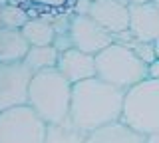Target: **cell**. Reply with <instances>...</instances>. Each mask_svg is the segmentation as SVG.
<instances>
[{
    "label": "cell",
    "instance_id": "6da1fadb",
    "mask_svg": "<svg viewBox=\"0 0 159 143\" xmlns=\"http://www.w3.org/2000/svg\"><path fill=\"white\" fill-rule=\"evenodd\" d=\"M123 100L125 90L99 80L98 76L74 83L70 121L80 131L92 133L107 123L121 119Z\"/></svg>",
    "mask_w": 159,
    "mask_h": 143
},
{
    "label": "cell",
    "instance_id": "7a4b0ae2",
    "mask_svg": "<svg viewBox=\"0 0 159 143\" xmlns=\"http://www.w3.org/2000/svg\"><path fill=\"white\" fill-rule=\"evenodd\" d=\"M72 83H70L58 68L34 74L28 93V105L48 123H62L70 119L72 107Z\"/></svg>",
    "mask_w": 159,
    "mask_h": 143
},
{
    "label": "cell",
    "instance_id": "3957f363",
    "mask_svg": "<svg viewBox=\"0 0 159 143\" xmlns=\"http://www.w3.org/2000/svg\"><path fill=\"white\" fill-rule=\"evenodd\" d=\"M98 78L116 87L129 90L149 78V66L133 50L119 42H113L96 56Z\"/></svg>",
    "mask_w": 159,
    "mask_h": 143
},
{
    "label": "cell",
    "instance_id": "277c9868",
    "mask_svg": "<svg viewBox=\"0 0 159 143\" xmlns=\"http://www.w3.org/2000/svg\"><path fill=\"white\" fill-rule=\"evenodd\" d=\"M121 121L145 137L159 133V80L147 78L125 92Z\"/></svg>",
    "mask_w": 159,
    "mask_h": 143
},
{
    "label": "cell",
    "instance_id": "5b68a950",
    "mask_svg": "<svg viewBox=\"0 0 159 143\" xmlns=\"http://www.w3.org/2000/svg\"><path fill=\"white\" fill-rule=\"evenodd\" d=\"M48 123L32 105L0 111V143H44Z\"/></svg>",
    "mask_w": 159,
    "mask_h": 143
},
{
    "label": "cell",
    "instance_id": "8992f818",
    "mask_svg": "<svg viewBox=\"0 0 159 143\" xmlns=\"http://www.w3.org/2000/svg\"><path fill=\"white\" fill-rule=\"evenodd\" d=\"M32 78L34 74L24 66V62L0 64V111L26 105Z\"/></svg>",
    "mask_w": 159,
    "mask_h": 143
},
{
    "label": "cell",
    "instance_id": "52a82bcc",
    "mask_svg": "<svg viewBox=\"0 0 159 143\" xmlns=\"http://www.w3.org/2000/svg\"><path fill=\"white\" fill-rule=\"evenodd\" d=\"M68 40L72 48L98 56L102 50L113 44V36L88 14H72L68 26Z\"/></svg>",
    "mask_w": 159,
    "mask_h": 143
},
{
    "label": "cell",
    "instance_id": "ba28073f",
    "mask_svg": "<svg viewBox=\"0 0 159 143\" xmlns=\"http://www.w3.org/2000/svg\"><path fill=\"white\" fill-rule=\"evenodd\" d=\"M88 16L111 36L129 30V4L125 0H92Z\"/></svg>",
    "mask_w": 159,
    "mask_h": 143
},
{
    "label": "cell",
    "instance_id": "9c48e42d",
    "mask_svg": "<svg viewBox=\"0 0 159 143\" xmlns=\"http://www.w3.org/2000/svg\"><path fill=\"white\" fill-rule=\"evenodd\" d=\"M58 72L72 83H80L84 80L98 76V66H96V56L86 54L78 48H68L60 52L58 58Z\"/></svg>",
    "mask_w": 159,
    "mask_h": 143
},
{
    "label": "cell",
    "instance_id": "30bf717a",
    "mask_svg": "<svg viewBox=\"0 0 159 143\" xmlns=\"http://www.w3.org/2000/svg\"><path fill=\"white\" fill-rule=\"evenodd\" d=\"M129 32L141 42L159 40V6L155 2L129 6Z\"/></svg>",
    "mask_w": 159,
    "mask_h": 143
},
{
    "label": "cell",
    "instance_id": "8fae6325",
    "mask_svg": "<svg viewBox=\"0 0 159 143\" xmlns=\"http://www.w3.org/2000/svg\"><path fill=\"white\" fill-rule=\"evenodd\" d=\"M86 143H147V137L119 119L88 133Z\"/></svg>",
    "mask_w": 159,
    "mask_h": 143
},
{
    "label": "cell",
    "instance_id": "7c38bea8",
    "mask_svg": "<svg viewBox=\"0 0 159 143\" xmlns=\"http://www.w3.org/2000/svg\"><path fill=\"white\" fill-rule=\"evenodd\" d=\"M30 42L22 30L16 28H0V64H18L24 62L30 52Z\"/></svg>",
    "mask_w": 159,
    "mask_h": 143
},
{
    "label": "cell",
    "instance_id": "4fadbf2b",
    "mask_svg": "<svg viewBox=\"0 0 159 143\" xmlns=\"http://www.w3.org/2000/svg\"><path fill=\"white\" fill-rule=\"evenodd\" d=\"M22 34L26 36L30 46H52V44H56L58 38L54 22L44 16H32L22 28Z\"/></svg>",
    "mask_w": 159,
    "mask_h": 143
},
{
    "label": "cell",
    "instance_id": "5bb4252c",
    "mask_svg": "<svg viewBox=\"0 0 159 143\" xmlns=\"http://www.w3.org/2000/svg\"><path fill=\"white\" fill-rule=\"evenodd\" d=\"M58 58H60V50L54 44L52 46H32L30 52L26 54V58H24V66L32 74H38V72L56 68Z\"/></svg>",
    "mask_w": 159,
    "mask_h": 143
},
{
    "label": "cell",
    "instance_id": "9a60e30c",
    "mask_svg": "<svg viewBox=\"0 0 159 143\" xmlns=\"http://www.w3.org/2000/svg\"><path fill=\"white\" fill-rule=\"evenodd\" d=\"M24 6L30 12V16H44V18H56L62 14L72 12L74 0H24Z\"/></svg>",
    "mask_w": 159,
    "mask_h": 143
},
{
    "label": "cell",
    "instance_id": "2e32d148",
    "mask_svg": "<svg viewBox=\"0 0 159 143\" xmlns=\"http://www.w3.org/2000/svg\"><path fill=\"white\" fill-rule=\"evenodd\" d=\"M88 133L80 131L72 121H62V123H50L44 143H86Z\"/></svg>",
    "mask_w": 159,
    "mask_h": 143
},
{
    "label": "cell",
    "instance_id": "e0dca14e",
    "mask_svg": "<svg viewBox=\"0 0 159 143\" xmlns=\"http://www.w3.org/2000/svg\"><path fill=\"white\" fill-rule=\"evenodd\" d=\"M30 18H32L30 12L24 6L16 4V2H6L2 6V26L4 28H16V30H22Z\"/></svg>",
    "mask_w": 159,
    "mask_h": 143
},
{
    "label": "cell",
    "instance_id": "ac0fdd59",
    "mask_svg": "<svg viewBox=\"0 0 159 143\" xmlns=\"http://www.w3.org/2000/svg\"><path fill=\"white\" fill-rule=\"evenodd\" d=\"M89 6H92V0H74L72 14H88Z\"/></svg>",
    "mask_w": 159,
    "mask_h": 143
},
{
    "label": "cell",
    "instance_id": "d6986e66",
    "mask_svg": "<svg viewBox=\"0 0 159 143\" xmlns=\"http://www.w3.org/2000/svg\"><path fill=\"white\" fill-rule=\"evenodd\" d=\"M149 78L159 80V60H155L153 64H149Z\"/></svg>",
    "mask_w": 159,
    "mask_h": 143
},
{
    "label": "cell",
    "instance_id": "ffe728a7",
    "mask_svg": "<svg viewBox=\"0 0 159 143\" xmlns=\"http://www.w3.org/2000/svg\"><path fill=\"white\" fill-rule=\"evenodd\" d=\"M125 2L129 6H137V4H147V2H151V0H125Z\"/></svg>",
    "mask_w": 159,
    "mask_h": 143
},
{
    "label": "cell",
    "instance_id": "44dd1931",
    "mask_svg": "<svg viewBox=\"0 0 159 143\" xmlns=\"http://www.w3.org/2000/svg\"><path fill=\"white\" fill-rule=\"evenodd\" d=\"M147 143H159V133H153V135L147 137Z\"/></svg>",
    "mask_w": 159,
    "mask_h": 143
},
{
    "label": "cell",
    "instance_id": "7402d4cb",
    "mask_svg": "<svg viewBox=\"0 0 159 143\" xmlns=\"http://www.w3.org/2000/svg\"><path fill=\"white\" fill-rule=\"evenodd\" d=\"M153 48H155V56H157V60H159V40L153 42Z\"/></svg>",
    "mask_w": 159,
    "mask_h": 143
},
{
    "label": "cell",
    "instance_id": "603a6c76",
    "mask_svg": "<svg viewBox=\"0 0 159 143\" xmlns=\"http://www.w3.org/2000/svg\"><path fill=\"white\" fill-rule=\"evenodd\" d=\"M0 28H2V6H0Z\"/></svg>",
    "mask_w": 159,
    "mask_h": 143
},
{
    "label": "cell",
    "instance_id": "cb8c5ba5",
    "mask_svg": "<svg viewBox=\"0 0 159 143\" xmlns=\"http://www.w3.org/2000/svg\"><path fill=\"white\" fill-rule=\"evenodd\" d=\"M151 2H155V4H157V6H159V0H151Z\"/></svg>",
    "mask_w": 159,
    "mask_h": 143
}]
</instances>
